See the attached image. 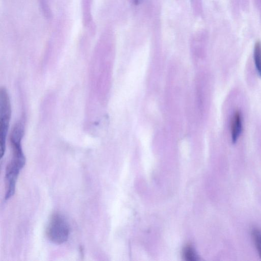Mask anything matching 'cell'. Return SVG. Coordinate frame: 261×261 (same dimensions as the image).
<instances>
[{
	"label": "cell",
	"mask_w": 261,
	"mask_h": 261,
	"mask_svg": "<svg viewBox=\"0 0 261 261\" xmlns=\"http://www.w3.org/2000/svg\"><path fill=\"white\" fill-rule=\"evenodd\" d=\"M243 130V119L241 113L236 111L233 115L230 127L232 143H236L239 138Z\"/></svg>",
	"instance_id": "277c9868"
},
{
	"label": "cell",
	"mask_w": 261,
	"mask_h": 261,
	"mask_svg": "<svg viewBox=\"0 0 261 261\" xmlns=\"http://www.w3.org/2000/svg\"><path fill=\"white\" fill-rule=\"evenodd\" d=\"M253 59L256 71L261 77V42L257 41L254 46Z\"/></svg>",
	"instance_id": "5b68a950"
},
{
	"label": "cell",
	"mask_w": 261,
	"mask_h": 261,
	"mask_svg": "<svg viewBox=\"0 0 261 261\" xmlns=\"http://www.w3.org/2000/svg\"><path fill=\"white\" fill-rule=\"evenodd\" d=\"M184 257L188 261H193L197 259L196 255L192 248L190 246L186 247L184 250Z\"/></svg>",
	"instance_id": "52a82bcc"
},
{
	"label": "cell",
	"mask_w": 261,
	"mask_h": 261,
	"mask_svg": "<svg viewBox=\"0 0 261 261\" xmlns=\"http://www.w3.org/2000/svg\"><path fill=\"white\" fill-rule=\"evenodd\" d=\"M13 156L7 167L6 179L7 184L5 200L9 199L15 193L17 178L20 171L23 167L25 159L21 147V142L12 141Z\"/></svg>",
	"instance_id": "6da1fadb"
},
{
	"label": "cell",
	"mask_w": 261,
	"mask_h": 261,
	"mask_svg": "<svg viewBox=\"0 0 261 261\" xmlns=\"http://www.w3.org/2000/svg\"><path fill=\"white\" fill-rule=\"evenodd\" d=\"M11 117L10 100L5 88L0 90V154L3 156L6 149V141Z\"/></svg>",
	"instance_id": "7a4b0ae2"
},
{
	"label": "cell",
	"mask_w": 261,
	"mask_h": 261,
	"mask_svg": "<svg viewBox=\"0 0 261 261\" xmlns=\"http://www.w3.org/2000/svg\"><path fill=\"white\" fill-rule=\"evenodd\" d=\"M69 234V227L65 218L61 214L51 217L46 228L48 239L53 243L62 244L66 242Z\"/></svg>",
	"instance_id": "3957f363"
},
{
	"label": "cell",
	"mask_w": 261,
	"mask_h": 261,
	"mask_svg": "<svg viewBox=\"0 0 261 261\" xmlns=\"http://www.w3.org/2000/svg\"><path fill=\"white\" fill-rule=\"evenodd\" d=\"M252 233L255 245L261 258V230L254 229Z\"/></svg>",
	"instance_id": "8992f818"
}]
</instances>
